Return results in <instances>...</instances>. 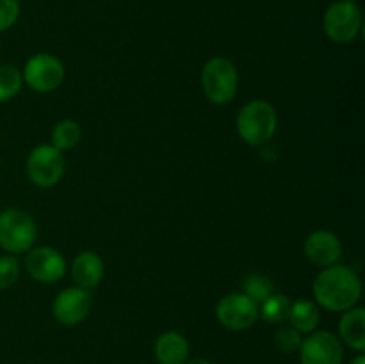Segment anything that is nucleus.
<instances>
[{"mask_svg": "<svg viewBox=\"0 0 365 364\" xmlns=\"http://www.w3.org/2000/svg\"><path fill=\"white\" fill-rule=\"evenodd\" d=\"M184 364H212V363H209V360L205 359H195V360H187V363Z\"/></svg>", "mask_w": 365, "mask_h": 364, "instance_id": "b1692460", "label": "nucleus"}, {"mask_svg": "<svg viewBox=\"0 0 365 364\" xmlns=\"http://www.w3.org/2000/svg\"><path fill=\"white\" fill-rule=\"evenodd\" d=\"M292 302L284 293H273L259 305V316L267 323H282L289 318Z\"/></svg>", "mask_w": 365, "mask_h": 364, "instance_id": "f3484780", "label": "nucleus"}, {"mask_svg": "<svg viewBox=\"0 0 365 364\" xmlns=\"http://www.w3.org/2000/svg\"><path fill=\"white\" fill-rule=\"evenodd\" d=\"M349 364H365V357H364V355L355 357V359H353L351 363H349Z\"/></svg>", "mask_w": 365, "mask_h": 364, "instance_id": "393cba45", "label": "nucleus"}, {"mask_svg": "<svg viewBox=\"0 0 365 364\" xmlns=\"http://www.w3.org/2000/svg\"><path fill=\"white\" fill-rule=\"evenodd\" d=\"M242 293L260 305L267 296L273 295L274 284L266 275L252 273L248 277H245V280H242Z\"/></svg>", "mask_w": 365, "mask_h": 364, "instance_id": "6ab92c4d", "label": "nucleus"}, {"mask_svg": "<svg viewBox=\"0 0 365 364\" xmlns=\"http://www.w3.org/2000/svg\"><path fill=\"white\" fill-rule=\"evenodd\" d=\"M302 334L292 327H284L274 334V345H277V348L282 350L284 353L298 352L299 346H302Z\"/></svg>", "mask_w": 365, "mask_h": 364, "instance_id": "412c9836", "label": "nucleus"}, {"mask_svg": "<svg viewBox=\"0 0 365 364\" xmlns=\"http://www.w3.org/2000/svg\"><path fill=\"white\" fill-rule=\"evenodd\" d=\"M312 291L321 307L331 313H344L359 303L362 296V280L353 268L337 263L317 275Z\"/></svg>", "mask_w": 365, "mask_h": 364, "instance_id": "f257e3e1", "label": "nucleus"}, {"mask_svg": "<svg viewBox=\"0 0 365 364\" xmlns=\"http://www.w3.org/2000/svg\"><path fill=\"white\" fill-rule=\"evenodd\" d=\"M64 64L52 54H36L27 61L24 68L25 84L38 93H50L59 88L64 81Z\"/></svg>", "mask_w": 365, "mask_h": 364, "instance_id": "0eeeda50", "label": "nucleus"}, {"mask_svg": "<svg viewBox=\"0 0 365 364\" xmlns=\"http://www.w3.org/2000/svg\"><path fill=\"white\" fill-rule=\"evenodd\" d=\"M20 18L18 0H0V32L13 27Z\"/></svg>", "mask_w": 365, "mask_h": 364, "instance_id": "5701e85b", "label": "nucleus"}, {"mask_svg": "<svg viewBox=\"0 0 365 364\" xmlns=\"http://www.w3.org/2000/svg\"><path fill=\"white\" fill-rule=\"evenodd\" d=\"M302 364H341L344 357L341 341L328 330H314L299 346Z\"/></svg>", "mask_w": 365, "mask_h": 364, "instance_id": "1a4fd4ad", "label": "nucleus"}, {"mask_svg": "<svg viewBox=\"0 0 365 364\" xmlns=\"http://www.w3.org/2000/svg\"><path fill=\"white\" fill-rule=\"evenodd\" d=\"M278 127V114L266 100H252L237 114V132L250 146L266 145Z\"/></svg>", "mask_w": 365, "mask_h": 364, "instance_id": "f03ea898", "label": "nucleus"}, {"mask_svg": "<svg viewBox=\"0 0 365 364\" xmlns=\"http://www.w3.org/2000/svg\"><path fill=\"white\" fill-rule=\"evenodd\" d=\"M82 128L75 120H61L52 131V146L64 152L71 150L81 143Z\"/></svg>", "mask_w": 365, "mask_h": 364, "instance_id": "a211bd4d", "label": "nucleus"}, {"mask_svg": "<svg viewBox=\"0 0 365 364\" xmlns=\"http://www.w3.org/2000/svg\"><path fill=\"white\" fill-rule=\"evenodd\" d=\"M237 68L227 57H212L202 70V88L207 100L216 106L232 102L237 95Z\"/></svg>", "mask_w": 365, "mask_h": 364, "instance_id": "7ed1b4c3", "label": "nucleus"}, {"mask_svg": "<svg viewBox=\"0 0 365 364\" xmlns=\"http://www.w3.org/2000/svg\"><path fill=\"white\" fill-rule=\"evenodd\" d=\"M91 295L88 289L66 288L56 296L52 303V314L61 325L73 327L84 321L91 310Z\"/></svg>", "mask_w": 365, "mask_h": 364, "instance_id": "9b49d317", "label": "nucleus"}, {"mask_svg": "<svg viewBox=\"0 0 365 364\" xmlns=\"http://www.w3.org/2000/svg\"><path fill=\"white\" fill-rule=\"evenodd\" d=\"M71 275L78 288L93 289L100 284L103 277V263L98 253L81 252L71 264Z\"/></svg>", "mask_w": 365, "mask_h": 364, "instance_id": "ddd939ff", "label": "nucleus"}, {"mask_svg": "<svg viewBox=\"0 0 365 364\" xmlns=\"http://www.w3.org/2000/svg\"><path fill=\"white\" fill-rule=\"evenodd\" d=\"M24 77L13 64H0V103L9 102L20 93Z\"/></svg>", "mask_w": 365, "mask_h": 364, "instance_id": "aec40b11", "label": "nucleus"}, {"mask_svg": "<svg viewBox=\"0 0 365 364\" xmlns=\"http://www.w3.org/2000/svg\"><path fill=\"white\" fill-rule=\"evenodd\" d=\"M287 320L291 327L296 328L299 334H310L316 330L321 321L319 307L310 300H296L291 305Z\"/></svg>", "mask_w": 365, "mask_h": 364, "instance_id": "dca6fc26", "label": "nucleus"}, {"mask_svg": "<svg viewBox=\"0 0 365 364\" xmlns=\"http://www.w3.org/2000/svg\"><path fill=\"white\" fill-rule=\"evenodd\" d=\"M323 27L328 38L339 45L355 41L362 31V11L355 2L341 0L331 4L323 18Z\"/></svg>", "mask_w": 365, "mask_h": 364, "instance_id": "39448f33", "label": "nucleus"}, {"mask_svg": "<svg viewBox=\"0 0 365 364\" xmlns=\"http://www.w3.org/2000/svg\"><path fill=\"white\" fill-rule=\"evenodd\" d=\"M349 2H356V0H349Z\"/></svg>", "mask_w": 365, "mask_h": 364, "instance_id": "a878e982", "label": "nucleus"}, {"mask_svg": "<svg viewBox=\"0 0 365 364\" xmlns=\"http://www.w3.org/2000/svg\"><path fill=\"white\" fill-rule=\"evenodd\" d=\"M64 166V153L52 145L36 146L27 157V175L32 184L39 188L56 186L63 177Z\"/></svg>", "mask_w": 365, "mask_h": 364, "instance_id": "423d86ee", "label": "nucleus"}, {"mask_svg": "<svg viewBox=\"0 0 365 364\" xmlns=\"http://www.w3.org/2000/svg\"><path fill=\"white\" fill-rule=\"evenodd\" d=\"M27 273L41 284H53L59 282L66 273V261L59 250L52 246H38L29 250L25 257Z\"/></svg>", "mask_w": 365, "mask_h": 364, "instance_id": "9d476101", "label": "nucleus"}, {"mask_svg": "<svg viewBox=\"0 0 365 364\" xmlns=\"http://www.w3.org/2000/svg\"><path fill=\"white\" fill-rule=\"evenodd\" d=\"M339 332L341 338L349 348L356 352L365 350V310L362 307H351L344 310L339 323Z\"/></svg>", "mask_w": 365, "mask_h": 364, "instance_id": "2eb2a0df", "label": "nucleus"}, {"mask_svg": "<svg viewBox=\"0 0 365 364\" xmlns=\"http://www.w3.org/2000/svg\"><path fill=\"white\" fill-rule=\"evenodd\" d=\"M217 321L228 330H246L259 320V303L245 293H230L217 302Z\"/></svg>", "mask_w": 365, "mask_h": 364, "instance_id": "6e6552de", "label": "nucleus"}, {"mask_svg": "<svg viewBox=\"0 0 365 364\" xmlns=\"http://www.w3.org/2000/svg\"><path fill=\"white\" fill-rule=\"evenodd\" d=\"M189 352V341L178 332H164L155 341V357L160 364L187 363Z\"/></svg>", "mask_w": 365, "mask_h": 364, "instance_id": "4468645a", "label": "nucleus"}, {"mask_svg": "<svg viewBox=\"0 0 365 364\" xmlns=\"http://www.w3.org/2000/svg\"><path fill=\"white\" fill-rule=\"evenodd\" d=\"M36 238L38 225L27 211L11 207L0 213V246L7 253L29 252Z\"/></svg>", "mask_w": 365, "mask_h": 364, "instance_id": "20e7f679", "label": "nucleus"}, {"mask_svg": "<svg viewBox=\"0 0 365 364\" xmlns=\"http://www.w3.org/2000/svg\"><path fill=\"white\" fill-rule=\"evenodd\" d=\"M305 256L310 263L319 268H328L337 264L342 257V243L334 232L316 231L305 239Z\"/></svg>", "mask_w": 365, "mask_h": 364, "instance_id": "f8f14e48", "label": "nucleus"}, {"mask_svg": "<svg viewBox=\"0 0 365 364\" xmlns=\"http://www.w3.org/2000/svg\"><path fill=\"white\" fill-rule=\"evenodd\" d=\"M20 277V263L14 256L0 257V291L9 289Z\"/></svg>", "mask_w": 365, "mask_h": 364, "instance_id": "4be33fe9", "label": "nucleus"}]
</instances>
